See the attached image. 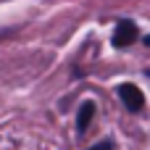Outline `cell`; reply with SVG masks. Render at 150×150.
I'll return each mask as SVG.
<instances>
[{"mask_svg": "<svg viewBox=\"0 0 150 150\" xmlns=\"http://www.w3.org/2000/svg\"><path fill=\"white\" fill-rule=\"evenodd\" d=\"M137 37H140V29H137V24L129 21V18L119 21L116 29H113V45H116V47H129V45L137 42Z\"/></svg>", "mask_w": 150, "mask_h": 150, "instance_id": "obj_1", "label": "cell"}, {"mask_svg": "<svg viewBox=\"0 0 150 150\" xmlns=\"http://www.w3.org/2000/svg\"><path fill=\"white\" fill-rule=\"evenodd\" d=\"M119 98H121V103H124L132 113H137V111H142V108H145L142 90H140V87H134V84H129V82H124V84L119 87Z\"/></svg>", "mask_w": 150, "mask_h": 150, "instance_id": "obj_2", "label": "cell"}, {"mask_svg": "<svg viewBox=\"0 0 150 150\" xmlns=\"http://www.w3.org/2000/svg\"><path fill=\"white\" fill-rule=\"evenodd\" d=\"M92 116H95V103H92V100H84V103L79 105V116H76V129H79V134L87 132Z\"/></svg>", "mask_w": 150, "mask_h": 150, "instance_id": "obj_3", "label": "cell"}, {"mask_svg": "<svg viewBox=\"0 0 150 150\" xmlns=\"http://www.w3.org/2000/svg\"><path fill=\"white\" fill-rule=\"evenodd\" d=\"M90 150H113V142H111V140H103V142H98V145H92Z\"/></svg>", "mask_w": 150, "mask_h": 150, "instance_id": "obj_4", "label": "cell"}, {"mask_svg": "<svg viewBox=\"0 0 150 150\" xmlns=\"http://www.w3.org/2000/svg\"><path fill=\"white\" fill-rule=\"evenodd\" d=\"M142 42H145V45H148V47H150V34H148V37H145V40H142Z\"/></svg>", "mask_w": 150, "mask_h": 150, "instance_id": "obj_5", "label": "cell"}]
</instances>
